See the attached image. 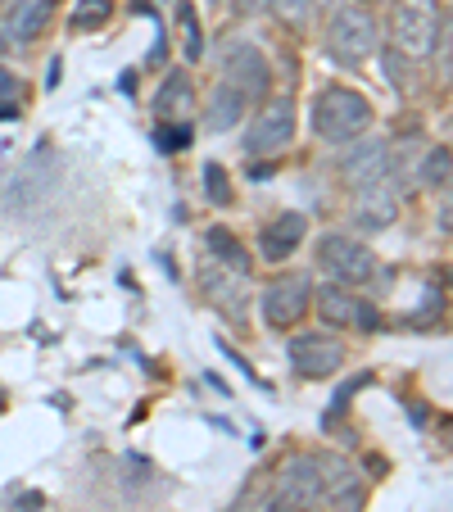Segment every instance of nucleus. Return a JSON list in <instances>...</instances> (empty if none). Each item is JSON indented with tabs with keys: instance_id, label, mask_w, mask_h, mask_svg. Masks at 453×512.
Listing matches in <instances>:
<instances>
[{
	"instance_id": "obj_1",
	"label": "nucleus",
	"mask_w": 453,
	"mask_h": 512,
	"mask_svg": "<svg viewBox=\"0 0 453 512\" xmlns=\"http://www.w3.org/2000/svg\"><path fill=\"white\" fill-rule=\"evenodd\" d=\"M372 123V105L354 87H322L313 100V127L322 141H358Z\"/></svg>"
},
{
	"instance_id": "obj_2",
	"label": "nucleus",
	"mask_w": 453,
	"mask_h": 512,
	"mask_svg": "<svg viewBox=\"0 0 453 512\" xmlns=\"http://www.w3.org/2000/svg\"><path fill=\"white\" fill-rule=\"evenodd\" d=\"M376 46H381V28H376L372 10H363V5H340V10L331 14V23H327V55L331 59H340L345 68H358L376 55Z\"/></svg>"
},
{
	"instance_id": "obj_3",
	"label": "nucleus",
	"mask_w": 453,
	"mask_h": 512,
	"mask_svg": "<svg viewBox=\"0 0 453 512\" xmlns=\"http://www.w3.org/2000/svg\"><path fill=\"white\" fill-rule=\"evenodd\" d=\"M444 37H449V23L435 0H404L395 10V46L408 59H426Z\"/></svg>"
},
{
	"instance_id": "obj_4",
	"label": "nucleus",
	"mask_w": 453,
	"mask_h": 512,
	"mask_svg": "<svg viewBox=\"0 0 453 512\" xmlns=\"http://www.w3.org/2000/svg\"><path fill=\"white\" fill-rule=\"evenodd\" d=\"M290 368L309 381H327L345 368V345L336 336H322V331H309V336H290L286 345Z\"/></svg>"
},
{
	"instance_id": "obj_5",
	"label": "nucleus",
	"mask_w": 453,
	"mask_h": 512,
	"mask_svg": "<svg viewBox=\"0 0 453 512\" xmlns=\"http://www.w3.org/2000/svg\"><path fill=\"white\" fill-rule=\"evenodd\" d=\"M318 263L336 281H345V286H363V281H372V272H376L372 250H367L363 241H354V236H340V232H331L318 241Z\"/></svg>"
},
{
	"instance_id": "obj_6",
	"label": "nucleus",
	"mask_w": 453,
	"mask_h": 512,
	"mask_svg": "<svg viewBox=\"0 0 453 512\" xmlns=\"http://www.w3.org/2000/svg\"><path fill=\"white\" fill-rule=\"evenodd\" d=\"M290 136H295V105L281 96V100H268V105L259 109L250 136H245V150H250V159L277 155V150L290 145Z\"/></svg>"
},
{
	"instance_id": "obj_7",
	"label": "nucleus",
	"mask_w": 453,
	"mask_h": 512,
	"mask_svg": "<svg viewBox=\"0 0 453 512\" xmlns=\"http://www.w3.org/2000/svg\"><path fill=\"white\" fill-rule=\"evenodd\" d=\"M222 82H227L232 91H241L245 105H250V100H268L272 68L254 46H232L227 50V64H222Z\"/></svg>"
},
{
	"instance_id": "obj_8",
	"label": "nucleus",
	"mask_w": 453,
	"mask_h": 512,
	"mask_svg": "<svg viewBox=\"0 0 453 512\" xmlns=\"http://www.w3.org/2000/svg\"><path fill=\"white\" fill-rule=\"evenodd\" d=\"M272 494L286 499L290 508H309V503L322 499V472H318V454H295L281 463L277 481H272Z\"/></svg>"
},
{
	"instance_id": "obj_9",
	"label": "nucleus",
	"mask_w": 453,
	"mask_h": 512,
	"mask_svg": "<svg viewBox=\"0 0 453 512\" xmlns=\"http://www.w3.org/2000/svg\"><path fill=\"white\" fill-rule=\"evenodd\" d=\"M309 304H313L309 281L304 277H281V281H272V286L263 290V322L277 327V331H286V327H295V322L309 313Z\"/></svg>"
},
{
	"instance_id": "obj_10",
	"label": "nucleus",
	"mask_w": 453,
	"mask_h": 512,
	"mask_svg": "<svg viewBox=\"0 0 453 512\" xmlns=\"http://www.w3.org/2000/svg\"><path fill=\"white\" fill-rule=\"evenodd\" d=\"M386 173H390V150H386V141H363V145H354V150L340 159V177H345L354 191L386 182Z\"/></svg>"
},
{
	"instance_id": "obj_11",
	"label": "nucleus",
	"mask_w": 453,
	"mask_h": 512,
	"mask_svg": "<svg viewBox=\"0 0 453 512\" xmlns=\"http://www.w3.org/2000/svg\"><path fill=\"white\" fill-rule=\"evenodd\" d=\"M304 236H309V218H304V213H277V218L259 232V254L268 263H281L299 250Z\"/></svg>"
},
{
	"instance_id": "obj_12",
	"label": "nucleus",
	"mask_w": 453,
	"mask_h": 512,
	"mask_svg": "<svg viewBox=\"0 0 453 512\" xmlns=\"http://www.w3.org/2000/svg\"><path fill=\"white\" fill-rule=\"evenodd\" d=\"M354 213H358V227H367V232H386V227L399 218V200H395V191H390V182L363 186Z\"/></svg>"
},
{
	"instance_id": "obj_13",
	"label": "nucleus",
	"mask_w": 453,
	"mask_h": 512,
	"mask_svg": "<svg viewBox=\"0 0 453 512\" xmlns=\"http://www.w3.org/2000/svg\"><path fill=\"white\" fill-rule=\"evenodd\" d=\"M200 286L209 290V300L218 304L222 313H232V318H241V313H245V290H241L245 277H241V272H227L222 263H218V272H213V263H204V268H200Z\"/></svg>"
},
{
	"instance_id": "obj_14",
	"label": "nucleus",
	"mask_w": 453,
	"mask_h": 512,
	"mask_svg": "<svg viewBox=\"0 0 453 512\" xmlns=\"http://www.w3.org/2000/svg\"><path fill=\"white\" fill-rule=\"evenodd\" d=\"M191 109H195V87L182 78V73H168L164 87L155 91V114H159V123H182Z\"/></svg>"
},
{
	"instance_id": "obj_15",
	"label": "nucleus",
	"mask_w": 453,
	"mask_h": 512,
	"mask_svg": "<svg viewBox=\"0 0 453 512\" xmlns=\"http://www.w3.org/2000/svg\"><path fill=\"white\" fill-rule=\"evenodd\" d=\"M46 23H50V0H14L10 19H5V32H10L14 41H32Z\"/></svg>"
},
{
	"instance_id": "obj_16",
	"label": "nucleus",
	"mask_w": 453,
	"mask_h": 512,
	"mask_svg": "<svg viewBox=\"0 0 453 512\" xmlns=\"http://www.w3.org/2000/svg\"><path fill=\"white\" fill-rule=\"evenodd\" d=\"M245 114V96L241 91H232L227 82H218V91H213L209 100V114H204V127L209 132H227V127H236Z\"/></svg>"
},
{
	"instance_id": "obj_17",
	"label": "nucleus",
	"mask_w": 453,
	"mask_h": 512,
	"mask_svg": "<svg viewBox=\"0 0 453 512\" xmlns=\"http://www.w3.org/2000/svg\"><path fill=\"white\" fill-rule=\"evenodd\" d=\"M204 241H209L213 259H218L227 272H241V277H250V268H254L250 250H245V245L236 241V236L227 232V227H209V236H204Z\"/></svg>"
},
{
	"instance_id": "obj_18",
	"label": "nucleus",
	"mask_w": 453,
	"mask_h": 512,
	"mask_svg": "<svg viewBox=\"0 0 453 512\" xmlns=\"http://www.w3.org/2000/svg\"><path fill=\"white\" fill-rule=\"evenodd\" d=\"M318 313H322V322H327V327H354L358 300L349 295V290H340V286H322L318 290Z\"/></svg>"
},
{
	"instance_id": "obj_19",
	"label": "nucleus",
	"mask_w": 453,
	"mask_h": 512,
	"mask_svg": "<svg viewBox=\"0 0 453 512\" xmlns=\"http://www.w3.org/2000/svg\"><path fill=\"white\" fill-rule=\"evenodd\" d=\"M177 28H182V50L186 59H200L204 55V37H200V19H195V5L191 0H177Z\"/></svg>"
},
{
	"instance_id": "obj_20",
	"label": "nucleus",
	"mask_w": 453,
	"mask_h": 512,
	"mask_svg": "<svg viewBox=\"0 0 453 512\" xmlns=\"http://www.w3.org/2000/svg\"><path fill=\"white\" fill-rule=\"evenodd\" d=\"M150 141H155L159 155H182V150H191V127L186 123H155Z\"/></svg>"
},
{
	"instance_id": "obj_21",
	"label": "nucleus",
	"mask_w": 453,
	"mask_h": 512,
	"mask_svg": "<svg viewBox=\"0 0 453 512\" xmlns=\"http://www.w3.org/2000/svg\"><path fill=\"white\" fill-rule=\"evenodd\" d=\"M422 186L431 191H449V145H435L422 159Z\"/></svg>"
},
{
	"instance_id": "obj_22",
	"label": "nucleus",
	"mask_w": 453,
	"mask_h": 512,
	"mask_svg": "<svg viewBox=\"0 0 453 512\" xmlns=\"http://www.w3.org/2000/svg\"><path fill=\"white\" fill-rule=\"evenodd\" d=\"M109 14H114V0H78L73 5V28H82V32L105 28Z\"/></svg>"
},
{
	"instance_id": "obj_23",
	"label": "nucleus",
	"mask_w": 453,
	"mask_h": 512,
	"mask_svg": "<svg viewBox=\"0 0 453 512\" xmlns=\"http://www.w3.org/2000/svg\"><path fill=\"white\" fill-rule=\"evenodd\" d=\"M263 5H268L281 23H290V28L309 23V14H313V0H263Z\"/></svg>"
},
{
	"instance_id": "obj_24",
	"label": "nucleus",
	"mask_w": 453,
	"mask_h": 512,
	"mask_svg": "<svg viewBox=\"0 0 453 512\" xmlns=\"http://www.w3.org/2000/svg\"><path fill=\"white\" fill-rule=\"evenodd\" d=\"M204 191L213 204H232V186H227V173L218 164H204Z\"/></svg>"
},
{
	"instance_id": "obj_25",
	"label": "nucleus",
	"mask_w": 453,
	"mask_h": 512,
	"mask_svg": "<svg viewBox=\"0 0 453 512\" xmlns=\"http://www.w3.org/2000/svg\"><path fill=\"white\" fill-rule=\"evenodd\" d=\"M218 349H222V354H227V358H232V363H236V368H241V372H245V377H254V363H245V358H241V354H236V349H232V345H227V340H218Z\"/></svg>"
},
{
	"instance_id": "obj_26",
	"label": "nucleus",
	"mask_w": 453,
	"mask_h": 512,
	"mask_svg": "<svg viewBox=\"0 0 453 512\" xmlns=\"http://www.w3.org/2000/svg\"><path fill=\"white\" fill-rule=\"evenodd\" d=\"M14 96H19V82H14V73L0 68V100H14Z\"/></svg>"
},
{
	"instance_id": "obj_27",
	"label": "nucleus",
	"mask_w": 453,
	"mask_h": 512,
	"mask_svg": "<svg viewBox=\"0 0 453 512\" xmlns=\"http://www.w3.org/2000/svg\"><path fill=\"white\" fill-rule=\"evenodd\" d=\"M41 503H46L41 494H23V499H19V512H41Z\"/></svg>"
},
{
	"instance_id": "obj_28",
	"label": "nucleus",
	"mask_w": 453,
	"mask_h": 512,
	"mask_svg": "<svg viewBox=\"0 0 453 512\" xmlns=\"http://www.w3.org/2000/svg\"><path fill=\"white\" fill-rule=\"evenodd\" d=\"M263 512H295L286 499H277V494H268V503H263Z\"/></svg>"
},
{
	"instance_id": "obj_29",
	"label": "nucleus",
	"mask_w": 453,
	"mask_h": 512,
	"mask_svg": "<svg viewBox=\"0 0 453 512\" xmlns=\"http://www.w3.org/2000/svg\"><path fill=\"white\" fill-rule=\"evenodd\" d=\"M259 5H263V0H236V10H241V14H254Z\"/></svg>"
},
{
	"instance_id": "obj_30",
	"label": "nucleus",
	"mask_w": 453,
	"mask_h": 512,
	"mask_svg": "<svg viewBox=\"0 0 453 512\" xmlns=\"http://www.w3.org/2000/svg\"><path fill=\"white\" fill-rule=\"evenodd\" d=\"M0 118H5V123H10V118H19V109H14V100H5V105H0Z\"/></svg>"
},
{
	"instance_id": "obj_31",
	"label": "nucleus",
	"mask_w": 453,
	"mask_h": 512,
	"mask_svg": "<svg viewBox=\"0 0 453 512\" xmlns=\"http://www.w3.org/2000/svg\"><path fill=\"white\" fill-rule=\"evenodd\" d=\"M313 5H327V10H340V5H354V0H313Z\"/></svg>"
},
{
	"instance_id": "obj_32",
	"label": "nucleus",
	"mask_w": 453,
	"mask_h": 512,
	"mask_svg": "<svg viewBox=\"0 0 453 512\" xmlns=\"http://www.w3.org/2000/svg\"><path fill=\"white\" fill-rule=\"evenodd\" d=\"M10 50V32H5V23H0V55Z\"/></svg>"
},
{
	"instance_id": "obj_33",
	"label": "nucleus",
	"mask_w": 453,
	"mask_h": 512,
	"mask_svg": "<svg viewBox=\"0 0 453 512\" xmlns=\"http://www.w3.org/2000/svg\"><path fill=\"white\" fill-rule=\"evenodd\" d=\"M173 5H177V0H173Z\"/></svg>"
}]
</instances>
